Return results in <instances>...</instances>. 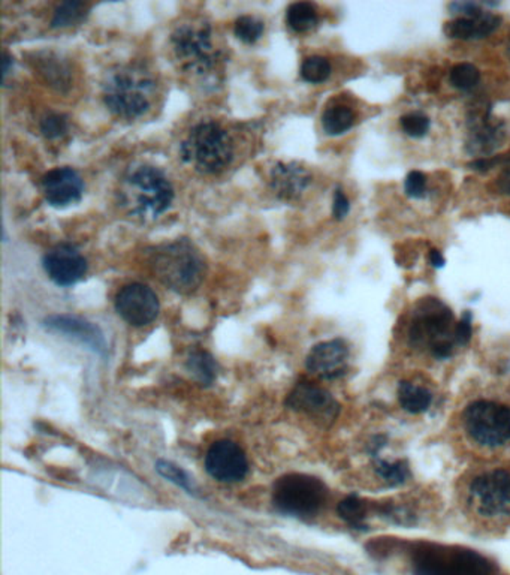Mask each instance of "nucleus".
I'll return each mask as SVG.
<instances>
[{"label":"nucleus","mask_w":510,"mask_h":575,"mask_svg":"<svg viewBox=\"0 0 510 575\" xmlns=\"http://www.w3.org/2000/svg\"><path fill=\"white\" fill-rule=\"evenodd\" d=\"M116 310L120 318L134 327H145L159 315L160 303L155 291L142 283L123 286L116 295Z\"/></svg>","instance_id":"obj_11"},{"label":"nucleus","mask_w":510,"mask_h":575,"mask_svg":"<svg viewBox=\"0 0 510 575\" xmlns=\"http://www.w3.org/2000/svg\"><path fill=\"white\" fill-rule=\"evenodd\" d=\"M150 266L155 276L177 294L197 291L206 273V259L188 239L174 240L153 249Z\"/></svg>","instance_id":"obj_3"},{"label":"nucleus","mask_w":510,"mask_h":575,"mask_svg":"<svg viewBox=\"0 0 510 575\" xmlns=\"http://www.w3.org/2000/svg\"><path fill=\"white\" fill-rule=\"evenodd\" d=\"M501 23L503 20L500 15L482 10L470 17H457L455 20H450L443 26V32L450 39L478 41L496 32Z\"/></svg>","instance_id":"obj_18"},{"label":"nucleus","mask_w":510,"mask_h":575,"mask_svg":"<svg viewBox=\"0 0 510 575\" xmlns=\"http://www.w3.org/2000/svg\"><path fill=\"white\" fill-rule=\"evenodd\" d=\"M265 30L263 20L253 15H241L234 24L235 37L244 44H255L261 39Z\"/></svg>","instance_id":"obj_31"},{"label":"nucleus","mask_w":510,"mask_h":575,"mask_svg":"<svg viewBox=\"0 0 510 575\" xmlns=\"http://www.w3.org/2000/svg\"><path fill=\"white\" fill-rule=\"evenodd\" d=\"M10 66H12V57L8 53L4 52V57H2V75H4V80H5L6 75L10 72Z\"/></svg>","instance_id":"obj_43"},{"label":"nucleus","mask_w":510,"mask_h":575,"mask_svg":"<svg viewBox=\"0 0 510 575\" xmlns=\"http://www.w3.org/2000/svg\"><path fill=\"white\" fill-rule=\"evenodd\" d=\"M102 98L108 110L118 118L140 119L153 108L158 81L142 65L118 66L103 81Z\"/></svg>","instance_id":"obj_1"},{"label":"nucleus","mask_w":510,"mask_h":575,"mask_svg":"<svg viewBox=\"0 0 510 575\" xmlns=\"http://www.w3.org/2000/svg\"><path fill=\"white\" fill-rule=\"evenodd\" d=\"M120 201L129 215L142 220L156 219L173 204V183L159 168L140 165L129 169L123 178Z\"/></svg>","instance_id":"obj_4"},{"label":"nucleus","mask_w":510,"mask_h":575,"mask_svg":"<svg viewBox=\"0 0 510 575\" xmlns=\"http://www.w3.org/2000/svg\"><path fill=\"white\" fill-rule=\"evenodd\" d=\"M44 325L52 332L61 333V334L81 341L83 345L89 347L92 351L98 352L101 356H105V352H107V341H105L102 332L85 319L69 316V315H54V316L45 319Z\"/></svg>","instance_id":"obj_17"},{"label":"nucleus","mask_w":510,"mask_h":575,"mask_svg":"<svg viewBox=\"0 0 510 575\" xmlns=\"http://www.w3.org/2000/svg\"><path fill=\"white\" fill-rule=\"evenodd\" d=\"M449 556L452 575H496L491 562L474 550L450 547Z\"/></svg>","instance_id":"obj_21"},{"label":"nucleus","mask_w":510,"mask_h":575,"mask_svg":"<svg viewBox=\"0 0 510 575\" xmlns=\"http://www.w3.org/2000/svg\"><path fill=\"white\" fill-rule=\"evenodd\" d=\"M449 81L455 89L467 92V90L474 89L479 85L481 70L473 63H467V62L458 63V65H455L450 70Z\"/></svg>","instance_id":"obj_30"},{"label":"nucleus","mask_w":510,"mask_h":575,"mask_svg":"<svg viewBox=\"0 0 510 575\" xmlns=\"http://www.w3.org/2000/svg\"><path fill=\"white\" fill-rule=\"evenodd\" d=\"M461 426L467 439L485 451L510 445V405L494 398H478L464 407Z\"/></svg>","instance_id":"obj_6"},{"label":"nucleus","mask_w":510,"mask_h":575,"mask_svg":"<svg viewBox=\"0 0 510 575\" xmlns=\"http://www.w3.org/2000/svg\"><path fill=\"white\" fill-rule=\"evenodd\" d=\"M509 158L506 156H490V158H482V160H473L472 164H468L470 169L473 171H478V173H488L491 171L492 168H497L500 165L507 164Z\"/></svg>","instance_id":"obj_38"},{"label":"nucleus","mask_w":510,"mask_h":575,"mask_svg":"<svg viewBox=\"0 0 510 575\" xmlns=\"http://www.w3.org/2000/svg\"><path fill=\"white\" fill-rule=\"evenodd\" d=\"M472 314L467 310L463 315V318L459 319L458 323H457V328H455V341H457L458 347H465L468 341H470V339H472Z\"/></svg>","instance_id":"obj_37"},{"label":"nucleus","mask_w":510,"mask_h":575,"mask_svg":"<svg viewBox=\"0 0 510 575\" xmlns=\"http://www.w3.org/2000/svg\"><path fill=\"white\" fill-rule=\"evenodd\" d=\"M206 469L217 481H243L248 472L247 457L232 440H217L206 451Z\"/></svg>","instance_id":"obj_14"},{"label":"nucleus","mask_w":510,"mask_h":575,"mask_svg":"<svg viewBox=\"0 0 510 575\" xmlns=\"http://www.w3.org/2000/svg\"><path fill=\"white\" fill-rule=\"evenodd\" d=\"M286 405L294 411L305 414L323 426H329L334 423L340 412V405L331 394L309 382L298 383L287 396Z\"/></svg>","instance_id":"obj_13"},{"label":"nucleus","mask_w":510,"mask_h":575,"mask_svg":"<svg viewBox=\"0 0 510 575\" xmlns=\"http://www.w3.org/2000/svg\"><path fill=\"white\" fill-rule=\"evenodd\" d=\"M375 469L376 473L391 487L401 486L409 478V466L401 460L397 462L377 460Z\"/></svg>","instance_id":"obj_32"},{"label":"nucleus","mask_w":510,"mask_h":575,"mask_svg":"<svg viewBox=\"0 0 510 575\" xmlns=\"http://www.w3.org/2000/svg\"><path fill=\"white\" fill-rule=\"evenodd\" d=\"M271 189L277 197L285 201H292L300 197L301 193L312 183V176L307 169L295 162H279L271 169Z\"/></svg>","instance_id":"obj_19"},{"label":"nucleus","mask_w":510,"mask_h":575,"mask_svg":"<svg viewBox=\"0 0 510 575\" xmlns=\"http://www.w3.org/2000/svg\"><path fill=\"white\" fill-rule=\"evenodd\" d=\"M333 66L329 63L327 57L312 56L307 57L303 65H301V77L303 80L312 85H320L331 77Z\"/></svg>","instance_id":"obj_28"},{"label":"nucleus","mask_w":510,"mask_h":575,"mask_svg":"<svg viewBox=\"0 0 510 575\" xmlns=\"http://www.w3.org/2000/svg\"><path fill=\"white\" fill-rule=\"evenodd\" d=\"M455 316L441 300L426 297L413 308L408 327L409 347L426 352L434 360H448L454 354Z\"/></svg>","instance_id":"obj_2"},{"label":"nucleus","mask_w":510,"mask_h":575,"mask_svg":"<svg viewBox=\"0 0 510 575\" xmlns=\"http://www.w3.org/2000/svg\"><path fill=\"white\" fill-rule=\"evenodd\" d=\"M496 186L497 191L510 197V160H507V164L503 165V171L497 178Z\"/></svg>","instance_id":"obj_41"},{"label":"nucleus","mask_w":510,"mask_h":575,"mask_svg":"<svg viewBox=\"0 0 510 575\" xmlns=\"http://www.w3.org/2000/svg\"><path fill=\"white\" fill-rule=\"evenodd\" d=\"M36 68H38L39 74L43 75L44 80L53 87L63 90L69 86V68L56 54H53V53L39 54L36 59Z\"/></svg>","instance_id":"obj_23"},{"label":"nucleus","mask_w":510,"mask_h":575,"mask_svg":"<svg viewBox=\"0 0 510 575\" xmlns=\"http://www.w3.org/2000/svg\"><path fill=\"white\" fill-rule=\"evenodd\" d=\"M398 402L404 411L410 414H424L428 411L433 403V394L430 390L422 387L419 383L410 381H401L398 385Z\"/></svg>","instance_id":"obj_22"},{"label":"nucleus","mask_w":510,"mask_h":575,"mask_svg":"<svg viewBox=\"0 0 510 575\" xmlns=\"http://www.w3.org/2000/svg\"><path fill=\"white\" fill-rule=\"evenodd\" d=\"M406 195L415 200H421L426 195V177L421 171H410L404 182Z\"/></svg>","instance_id":"obj_35"},{"label":"nucleus","mask_w":510,"mask_h":575,"mask_svg":"<svg viewBox=\"0 0 510 575\" xmlns=\"http://www.w3.org/2000/svg\"><path fill=\"white\" fill-rule=\"evenodd\" d=\"M507 52H509V57H510V37H509V44H507Z\"/></svg>","instance_id":"obj_44"},{"label":"nucleus","mask_w":510,"mask_h":575,"mask_svg":"<svg viewBox=\"0 0 510 575\" xmlns=\"http://www.w3.org/2000/svg\"><path fill=\"white\" fill-rule=\"evenodd\" d=\"M188 369L199 382L208 385L215 379L217 363L206 352H193L192 356L189 357Z\"/></svg>","instance_id":"obj_27"},{"label":"nucleus","mask_w":510,"mask_h":575,"mask_svg":"<svg viewBox=\"0 0 510 575\" xmlns=\"http://www.w3.org/2000/svg\"><path fill=\"white\" fill-rule=\"evenodd\" d=\"M337 513L352 528H366V504L358 496H347L337 506Z\"/></svg>","instance_id":"obj_29"},{"label":"nucleus","mask_w":510,"mask_h":575,"mask_svg":"<svg viewBox=\"0 0 510 575\" xmlns=\"http://www.w3.org/2000/svg\"><path fill=\"white\" fill-rule=\"evenodd\" d=\"M430 262L431 264H433V267H435V268H441V267H445L446 259L445 257L441 255V251H437V249H431Z\"/></svg>","instance_id":"obj_42"},{"label":"nucleus","mask_w":510,"mask_h":575,"mask_svg":"<svg viewBox=\"0 0 510 575\" xmlns=\"http://www.w3.org/2000/svg\"><path fill=\"white\" fill-rule=\"evenodd\" d=\"M351 211V201L347 200L346 193L342 187H337L334 192L333 216L336 220H343Z\"/></svg>","instance_id":"obj_39"},{"label":"nucleus","mask_w":510,"mask_h":575,"mask_svg":"<svg viewBox=\"0 0 510 575\" xmlns=\"http://www.w3.org/2000/svg\"><path fill=\"white\" fill-rule=\"evenodd\" d=\"M467 504L473 514L500 520L510 515V469L485 468L467 482Z\"/></svg>","instance_id":"obj_8"},{"label":"nucleus","mask_w":510,"mask_h":575,"mask_svg":"<svg viewBox=\"0 0 510 575\" xmlns=\"http://www.w3.org/2000/svg\"><path fill=\"white\" fill-rule=\"evenodd\" d=\"M467 141L465 150L468 155L478 156V160L490 158L506 138V125L498 119L492 118L491 108H474L468 116Z\"/></svg>","instance_id":"obj_10"},{"label":"nucleus","mask_w":510,"mask_h":575,"mask_svg":"<svg viewBox=\"0 0 510 575\" xmlns=\"http://www.w3.org/2000/svg\"><path fill=\"white\" fill-rule=\"evenodd\" d=\"M45 201L53 207H66L78 202L85 192V182L76 169L61 167L48 171L41 180Z\"/></svg>","instance_id":"obj_16"},{"label":"nucleus","mask_w":510,"mask_h":575,"mask_svg":"<svg viewBox=\"0 0 510 575\" xmlns=\"http://www.w3.org/2000/svg\"><path fill=\"white\" fill-rule=\"evenodd\" d=\"M180 156L199 173L219 174L234 160V140L221 123L202 120L189 131L180 145Z\"/></svg>","instance_id":"obj_5"},{"label":"nucleus","mask_w":510,"mask_h":575,"mask_svg":"<svg viewBox=\"0 0 510 575\" xmlns=\"http://www.w3.org/2000/svg\"><path fill=\"white\" fill-rule=\"evenodd\" d=\"M44 270L57 286L76 285L85 279L89 264L85 255L70 243H61L50 249L43 258Z\"/></svg>","instance_id":"obj_12"},{"label":"nucleus","mask_w":510,"mask_h":575,"mask_svg":"<svg viewBox=\"0 0 510 575\" xmlns=\"http://www.w3.org/2000/svg\"><path fill=\"white\" fill-rule=\"evenodd\" d=\"M286 24L294 32L305 33L313 30L319 24V14L316 6L310 2H296L286 11Z\"/></svg>","instance_id":"obj_24"},{"label":"nucleus","mask_w":510,"mask_h":575,"mask_svg":"<svg viewBox=\"0 0 510 575\" xmlns=\"http://www.w3.org/2000/svg\"><path fill=\"white\" fill-rule=\"evenodd\" d=\"M400 127L410 138H424L430 132L431 120L424 112H408L400 119Z\"/></svg>","instance_id":"obj_33"},{"label":"nucleus","mask_w":510,"mask_h":575,"mask_svg":"<svg viewBox=\"0 0 510 575\" xmlns=\"http://www.w3.org/2000/svg\"><path fill=\"white\" fill-rule=\"evenodd\" d=\"M174 56L193 74L210 75L221 63L222 52L213 44V28L204 19L186 20L171 35Z\"/></svg>","instance_id":"obj_7"},{"label":"nucleus","mask_w":510,"mask_h":575,"mask_svg":"<svg viewBox=\"0 0 510 575\" xmlns=\"http://www.w3.org/2000/svg\"><path fill=\"white\" fill-rule=\"evenodd\" d=\"M353 123H355V112L346 105H333L323 111L322 127L328 136H342L353 127Z\"/></svg>","instance_id":"obj_25"},{"label":"nucleus","mask_w":510,"mask_h":575,"mask_svg":"<svg viewBox=\"0 0 510 575\" xmlns=\"http://www.w3.org/2000/svg\"><path fill=\"white\" fill-rule=\"evenodd\" d=\"M66 131H68V120L63 114H59V112H50L41 122V132L50 140L59 138L66 134Z\"/></svg>","instance_id":"obj_34"},{"label":"nucleus","mask_w":510,"mask_h":575,"mask_svg":"<svg viewBox=\"0 0 510 575\" xmlns=\"http://www.w3.org/2000/svg\"><path fill=\"white\" fill-rule=\"evenodd\" d=\"M90 12V5L78 0H69V2H61L57 5L53 14L52 28H69L81 24L87 19Z\"/></svg>","instance_id":"obj_26"},{"label":"nucleus","mask_w":510,"mask_h":575,"mask_svg":"<svg viewBox=\"0 0 510 575\" xmlns=\"http://www.w3.org/2000/svg\"><path fill=\"white\" fill-rule=\"evenodd\" d=\"M158 471H159L162 477L168 478L169 481L175 482L177 486L182 487L184 490H192L188 473L182 471L178 466H174L173 464H168V462H159L158 464Z\"/></svg>","instance_id":"obj_36"},{"label":"nucleus","mask_w":510,"mask_h":575,"mask_svg":"<svg viewBox=\"0 0 510 575\" xmlns=\"http://www.w3.org/2000/svg\"><path fill=\"white\" fill-rule=\"evenodd\" d=\"M413 575H450L449 547L422 544L413 552Z\"/></svg>","instance_id":"obj_20"},{"label":"nucleus","mask_w":510,"mask_h":575,"mask_svg":"<svg viewBox=\"0 0 510 575\" xmlns=\"http://www.w3.org/2000/svg\"><path fill=\"white\" fill-rule=\"evenodd\" d=\"M328 490L318 478L290 473L274 484L272 502L283 514L309 519L318 514L327 502Z\"/></svg>","instance_id":"obj_9"},{"label":"nucleus","mask_w":510,"mask_h":575,"mask_svg":"<svg viewBox=\"0 0 510 575\" xmlns=\"http://www.w3.org/2000/svg\"><path fill=\"white\" fill-rule=\"evenodd\" d=\"M349 347L342 339L322 341L312 348L305 366L310 374L322 379L342 378L346 374Z\"/></svg>","instance_id":"obj_15"},{"label":"nucleus","mask_w":510,"mask_h":575,"mask_svg":"<svg viewBox=\"0 0 510 575\" xmlns=\"http://www.w3.org/2000/svg\"><path fill=\"white\" fill-rule=\"evenodd\" d=\"M485 4H478V2H454L450 4L449 10L452 14L459 15V17H470L473 14H478L479 11L483 10Z\"/></svg>","instance_id":"obj_40"}]
</instances>
